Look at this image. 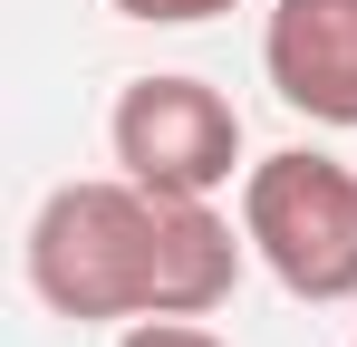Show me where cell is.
Returning a JSON list of instances; mask_svg holds the SVG:
<instances>
[{
	"instance_id": "cell-1",
	"label": "cell",
	"mask_w": 357,
	"mask_h": 347,
	"mask_svg": "<svg viewBox=\"0 0 357 347\" xmlns=\"http://www.w3.org/2000/svg\"><path fill=\"white\" fill-rule=\"evenodd\" d=\"M241 261H251V241H232V222L203 193H155L135 174L59 183L20 241V270L39 289V309H59L77 328L213 318L241 289Z\"/></svg>"
},
{
	"instance_id": "cell-2",
	"label": "cell",
	"mask_w": 357,
	"mask_h": 347,
	"mask_svg": "<svg viewBox=\"0 0 357 347\" xmlns=\"http://www.w3.org/2000/svg\"><path fill=\"white\" fill-rule=\"evenodd\" d=\"M241 241L299 309L357 299V164L319 145H280L241 174Z\"/></svg>"
},
{
	"instance_id": "cell-3",
	"label": "cell",
	"mask_w": 357,
	"mask_h": 347,
	"mask_svg": "<svg viewBox=\"0 0 357 347\" xmlns=\"http://www.w3.org/2000/svg\"><path fill=\"white\" fill-rule=\"evenodd\" d=\"M107 145H116V174H135V183H155V193H222L241 164V107L222 97V87H203V77H183V68H165V77H126L116 116H107Z\"/></svg>"
},
{
	"instance_id": "cell-4",
	"label": "cell",
	"mask_w": 357,
	"mask_h": 347,
	"mask_svg": "<svg viewBox=\"0 0 357 347\" xmlns=\"http://www.w3.org/2000/svg\"><path fill=\"white\" fill-rule=\"evenodd\" d=\"M261 77L309 125H357V0H271L261 20Z\"/></svg>"
},
{
	"instance_id": "cell-5",
	"label": "cell",
	"mask_w": 357,
	"mask_h": 347,
	"mask_svg": "<svg viewBox=\"0 0 357 347\" xmlns=\"http://www.w3.org/2000/svg\"><path fill=\"white\" fill-rule=\"evenodd\" d=\"M116 20H145V29H203V20H222L241 0H107Z\"/></svg>"
},
{
	"instance_id": "cell-6",
	"label": "cell",
	"mask_w": 357,
	"mask_h": 347,
	"mask_svg": "<svg viewBox=\"0 0 357 347\" xmlns=\"http://www.w3.org/2000/svg\"><path fill=\"white\" fill-rule=\"evenodd\" d=\"M116 347H232V338L203 318H135V328H116Z\"/></svg>"
},
{
	"instance_id": "cell-7",
	"label": "cell",
	"mask_w": 357,
	"mask_h": 347,
	"mask_svg": "<svg viewBox=\"0 0 357 347\" xmlns=\"http://www.w3.org/2000/svg\"><path fill=\"white\" fill-rule=\"evenodd\" d=\"M348 347H357V338H348Z\"/></svg>"
}]
</instances>
